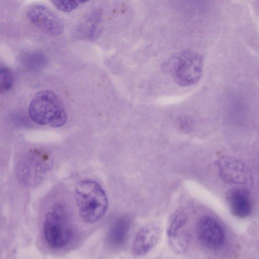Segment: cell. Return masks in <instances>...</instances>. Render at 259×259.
<instances>
[{"label": "cell", "instance_id": "obj_2", "mask_svg": "<svg viewBox=\"0 0 259 259\" xmlns=\"http://www.w3.org/2000/svg\"><path fill=\"white\" fill-rule=\"evenodd\" d=\"M65 207L56 203L52 211L45 217L44 232L45 239L52 248L60 249L66 247L71 241L73 230Z\"/></svg>", "mask_w": 259, "mask_h": 259}, {"label": "cell", "instance_id": "obj_11", "mask_svg": "<svg viewBox=\"0 0 259 259\" xmlns=\"http://www.w3.org/2000/svg\"><path fill=\"white\" fill-rule=\"evenodd\" d=\"M228 204L231 213L239 218L249 216L252 211V203L248 192L245 189H235L228 195Z\"/></svg>", "mask_w": 259, "mask_h": 259}, {"label": "cell", "instance_id": "obj_1", "mask_svg": "<svg viewBox=\"0 0 259 259\" xmlns=\"http://www.w3.org/2000/svg\"><path fill=\"white\" fill-rule=\"evenodd\" d=\"M74 197L81 218L88 223L97 222L106 212L107 195L101 186L95 181L85 180L78 183Z\"/></svg>", "mask_w": 259, "mask_h": 259}, {"label": "cell", "instance_id": "obj_12", "mask_svg": "<svg viewBox=\"0 0 259 259\" xmlns=\"http://www.w3.org/2000/svg\"><path fill=\"white\" fill-rule=\"evenodd\" d=\"M128 217L117 219L111 225L107 234V242L113 247L118 248L126 242L131 226Z\"/></svg>", "mask_w": 259, "mask_h": 259}, {"label": "cell", "instance_id": "obj_5", "mask_svg": "<svg viewBox=\"0 0 259 259\" xmlns=\"http://www.w3.org/2000/svg\"><path fill=\"white\" fill-rule=\"evenodd\" d=\"M28 20L36 27L51 36H58L63 31L64 25L61 20L46 6L34 4L26 11Z\"/></svg>", "mask_w": 259, "mask_h": 259}, {"label": "cell", "instance_id": "obj_13", "mask_svg": "<svg viewBox=\"0 0 259 259\" xmlns=\"http://www.w3.org/2000/svg\"><path fill=\"white\" fill-rule=\"evenodd\" d=\"M24 64L29 68L37 69L42 67L47 62L45 56L39 52L26 54L23 58Z\"/></svg>", "mask_w": 259, "mask_h": 259}, {"label": "cell", "instance_id": "obj_7", "mask_svg": "<svg viewBox=\"0 0 259 259\" xmlns=\"http://www.w3.org/2000/svg\"><path fill=\"white\" fill-rule=\"evenodd\" d=\"M197 234L202 245L211 250L221 248L225 242L223 228L215 219L209 216H204L200 220Z\"/></svg>", "mask_w": 259, "mask_h": 259}, {"label": "cell", "instance_id": "obj_3", "mask_svg": "<svg viewBox=\"0 0 259 259\" xmlns=\"http://www.w3.org/2000/svg\"><path fill=\"white\" fill-rule=\"evenodd\" d=\"M170 65V72L174 81L180 86L187 87L195 84L201 78L203 59L198 53L186 50L175 56Z\"/></svg>", "mask_w": 259, "mask_h": 259}, {"label": "cell", "instance_id": "obj_14", "mask_svg": "<svg viewBox=\"0 0 259 259\" xmlns=\"http://www.w3.org/2000/svg\"><path fill=\"white\" fill-rule=\"evenodd\" d=\"M89 0H50L54 6L58 10L65 13L70 12L79 5Z\"/></svg>", "mask_w": 259, "mask_h": 259}, {"label": "cell", "instance_id": "obj_9", "mask_svg": "<svg viewBox=\"0 0 259 259\" xmlns=\"http://www.w3.org/2000/svg\"><path fill=\"white\" fill-rule=\"evenodd\" d=\"M30 158V162H22L18 169L20 179L26 183H31L37 174L45 172L52 166L51 160L46 154L34 153Z\"/></svg>", "mask_w": 259, "mask_h": 259}, {"label": "cell", "instance_id": "obj_10", "mask_svg": "<svg viewBox=\"0 0 259 259\" xmlns=\"http://www.w3.org/2000/svg\"><path fill=\"white\" fill-rule=\"evenodd\" d=\"M187 221L186 215L179 213L171 220L167 230L168 241L171 248L178 253H184L188 248V241L184 230Z\"/></svg>", "mask_w": 259, "mask_h": 259}, {"label": "cell", "instance_id": "obj_15", "mask_svg": "<svg viewBox=\"0 0 259 259\" xmlns=\"http://www.w3.org/2000/svg\"><path fill=\"white\" fill-rule=\"evenodd\" d=\"M13 79L12 73L7 66L0 64V94L9 91L12 87Z\"/></svg>", "mask_w": 259, "mask_h": 259}, {"label": "cell", "instance_id": "obj_4", "mask_svg": "<svg viewBox=\"0 0 259 259\" xmlns=\"http://www.w3.org/2000/svg\"><path fill=\"white\" fill-rule=\"evenodd\" d=\"M28 112L30 118L34 123L43 125L51 124L65 110L55 93L45 90L38 92L33 97Z\"/></svg>", "mask_w": 259, "mask_h": 259}, {"label": "cell", "instance_id": "obj_8", "mask_svg": "<svg viewBox=\"0 0 259 259\" xmlns=\"http://www.w3.org/2000/svg\"><path fill=\"white\" fill-rule=\"evenodd\" d=\"M160 233V229L156 224L151 223L143 227L134 239L133 253L139 256L147 254L157 243Z\"/></svg>", "mask_w": 259, "mask_h": 259}, {"label": "cell", "instance_id": "obj_6", "mask_svg": "<svg viewBox=\"0 0 259 259\" xmlns=\"http://www.w3.org/2000/svg\"><path fill=\"white\" fill-rule=\"evenodd\" d=\"M224 181L231 184H246L251 178L249 169L242 160L231 156H224L216 162Z\"/></svg>", "mask_w": 259, "mask_h": 259}]
</instances>
